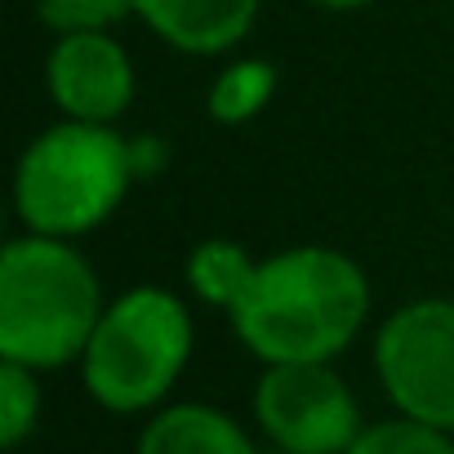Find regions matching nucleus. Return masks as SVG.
I'll list each match as a JSON object with an SVG mask.
<instances>
[{
  "label": "nucleus",
  "mask_w": 454,
  "mask_h": 454,
  "mask_svg": "<svg viewBox=\"0 0 454 454\" xmlns=\"http://www.w3.org/2000/svg\"><path fill=\"white\" fill-rule=\"evenodd\" d=\"M370 317V281L343 250L294 246L259 259L246 294L227 312L237 339L263 365L334 361Z\"/></svg>",
  "instance_id": "1"
},
{
  "label": "nucleus",
  "mask_w": 454,
  "mask_h": 454,
  "mask_svg": "<svg viewBox=\"0 0 454 454\" xmlns=\"http://www.w3.org/2000/svg\"><path fill=\"white\" fill-rule=\"evenodd\" d=\"M103 286L90 259L59 237H19L0 254V361L36 374L85 356L103 321Z\"/></svg>",
  "instance_id": "2"
},
{
  "label": "nucleus",
  "mask_w": 454,
  "mask_h": 454,
  "mask_svg": "<svg viewBox=\"0 0 454 454\" xmlns=\"http://www.w3.org/2000/svg\"><path fill=\"white\" fill-rule=\"evenodd\" d=\"M138 174L134 143L112 125L63 121L27 143L14 169V209L27 232L76 241L116 214Z\"/></svg>",
  "instance_id": "3"
},
{
  "label": "nucleus",
  "mask_w": 454,
  "mask_h": 454,
  "mask_svg": "<svg viewBox=\"0 0 454 454\" xmlns=\"http://www.w3.org/2000/svg\"><path fill=\"white\" fill-rule=\"evenodd\" d=\"M192 356L187 303L165 286H134L107 303L81 356L85 392L112 414L156 410Z\"/></svg>",
  "instance_id": "4"
},
{
  "label": "nucleus",
  "mask_w": 454,
  "mask_h": 454,
  "mask_svg": "<svg viewBox=\"0 0 454 454\" xmlns=\"http://www.w3.org/2000/svg\"><path fill=\"white\" fill-rule=\"evenodd\" d=\"M374 374L396 414L454 432V299L396 308L374 334Z\"/></svg>",
  "instance_id": "5"
},
{
  "label": "nucleus",
  "mask_w": 454,
  "mask_h": 454,
  "mask_svg": "<svg viewBox=\"0 0 454 454\" xmlns=\"http://www.w3.org/2000/svg\"><path fill=\"white\" fill-rule=\"evenodd\" d=\"M254 419L281 454H348L361 436V405L330 361L263 365Z\"/></svg>",
  "instance_id": "6"
},
{
  "label": "nucleus",
  "mask_w": 454,
  "mask_h": 454,
  "mask_svg": "<svg viewBox=\"0 0 454 454\" xmlns=\"http://www.w3.org/2000/svg\"><path fill=\"white\" fill-rule=\"evenodd\" d=\"M45 85L67 121L112 125L134 103V63L107 32L59 36L45 59Z\"/></svg>",
  "instance_id": "7"
},
{
  "label": "nucleus",
  "mask_w": 454,
  "mask_h": 454,
  "mask_svg": "<svg viewBox=\"0 0 454 454\" xmlns=\"http://www.w3.org/2000/svg\"><path fill=\"white\" fill-rule=\"evenodd\" d=\"M134 14L183 54H227L237 50L254 19L259 0H134Z\"/></svg>",
  "instance_id": "8"
},
{
  "label": "nucleus",
  "mask_w": 454,
  "mask_h": 454,
  "mask_svg": "<svg viewBox=\"0 0 454 454\" xmlns=\"http://www.w3.org/2000/svg\"><path fill=\"white\" fill-rule=\"evenodd\" d=\"M134 454H259V445L232 414L200 401H178L147 419Z\"/></svg>",
  "instance_id": "9"
},
{
  "label": "nucleus",
  "mask_w": 454,
  "mask_h": 454,
  "mask_svg": "<svg viewBox=\"0 0 454 454\" xmlns=\"http://www.w3.org/2000/svg\"><path fill=\"white\" fill-rule=\"evenodd\" d=\"M254 268H259V259H250V250H246L241 241L209 237V241H200V246L187 254V286H192V294H196L200 303L232 312L237 299L246 294Z\"/></svg>",
  "instance_id": "10"
},
{
  "label": "nucleus",
  "mask_w": 454,
  "mask_h": 454,
  "mask_svg": "<svg viewBox=\"0 0 454 454\" xmlns=\"http://www.w3.org/2000/svg\"><path fill=\"white\" fill-rule=\"evenodd\" d=\"M277 94V67L268 59H241L223 67L209 85V116L218 125H246L254 121Z\"/></svg>",
  "instance_id": "11"
},
{
  "label": "nucleus",
  "mask_w": 454,
  "mask_h": 454,
  "mask_svg": "<svg viewBox=\"0 0 454 454\" xmlns=\"http://www.w3.org/2000/svg\"><path fill=\"white\" fill-rule=\"evenodd\" d=\"M348 454H454V432L396 414L383 423H365Z\"/></svg>",
  "instance_id": "12"
},
{
  "label": "nucleus",
  "mask_w": 454,
  "mask_h": 454,
  "mask_svg": "<svg viewBox=\"0 0 454 454\" xmlns=\"http://www.w3.org/2000/svg\"><path fill=\"white\" fill-rule=\"evenodd\" d=\"M41 419V383L36 370L0 361V445L19 450Z\"/></svg>",
  "instance_id": "13"
},
{
  "label": "nucleus",
  "mask_w": 454,
  "mask_h": 454,
  "mask_svg": "<svg viewBox=\"0 0 454 454\" xmlns=\"http://www.w3.org/2000/svg\"><path fill=\"white\" fill-rule=\"evenodd\" d=\"M129 14H134V0H36V19L59 36L107 32Z\"/></svg>",
  "instance_id": "14"
},
{
  "label": "nucleus",
  "mask_w": 454,
  "mask_h": 454,
  "mask_svg": "<svg viewBox=\"0 0 454 454\" xmlns=\"http://www.w3.org/2000/svg\"><path fill=\"white\" fill-rule=\"evenodd\" d=\"M317 10H330V14H352V10H365L370 0H308Z\"/></svg>",
  "instance_id": "15"
},
{
  "label": "nucleus",
  "mask_w": 454,
  "mask_h": 454,
  "mask_svg": "<svg viewBox=\"0 0 454 454\" xmlns=\"http://www.w3.org/2000/svg\"><path fill=\"white\" fill-rule=\"evenodd\" d=\"M277 454H281V450H277Z\"/></svg>",
  "instance_id": "16"
}]
</instances>
